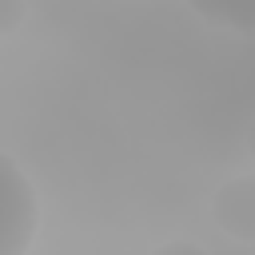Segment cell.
Returning a JSON list of instances; mask_svg holds the SVG:
<instances>
[{
	"mask_svg": "<svg viewBox=\"0 0 255 255\" xmlns=\"http://www.w3.org/2000/svg\"><path fill=\"white\" fill-rule=\"evenodd\" d=\"M211 215L227 235L255 243V175H239L223 183L211 199Z\"/></svg>",
	"mask_w": 255,
	"mask_h": 255,
	"instance_id": "obj_2",
	"label": "cell"
},
{
	"mask_svg": "<svg viewBox=\"0 0 255 255\" xmlns=\"http://www.w3.org/2000/svg\"><path fill=\"white\" fill-rule=\"evenodd\" d=\"M28 16V0H0V36L16 32Z\"/></svg>",
	"mask_w": 255,
	"mask_h": 255,
	"instance_id": "obj_4",
	"label": "cell"
},
{
	"mask_svg": "<svg viewBox=\"0 0 255 255\" xmlns=\"http://www.w3.org/2000/svg\"><path fill=\"white\" fill-rule=\"evenodd\" d=\"M247 151L255 155V120H251V128H247Z\"/></svg>",
	"mask_w": 255,
	"mask_h": 255,
	"instance_id": "obj_5",
	"label": "cell"
},
{
	"mask_svg": "<svg viewBox=\"0 0 255 255\" xmlns=\"http://www.w3.org/2000/svg\"><path fill=\"white\" fill-rule=\"evenodd\" d=\"M40 223V203L28 175L0 151V255L28 251Z\"/></svg>",
	"mask_w": 255,
	"mask_h": 255,
	"instance_id": "obj_1",
	"label": "cell"
},
{
	"mask_svg": "<svg viewBox=\"0 0 255 255\" xmlns=\"http://www.w3.org/2000/svg\"><path fill=\"white\" fill-rule=\"evenodd\" d=\"M195 16H203L211 28L235 32V36H255V0H187Z\"/></svg>",
	"mask_w": 255,
	"mask_h": 255,
	"instance_id": "obj_3",
	"label": "cell"
}]
</instances>
